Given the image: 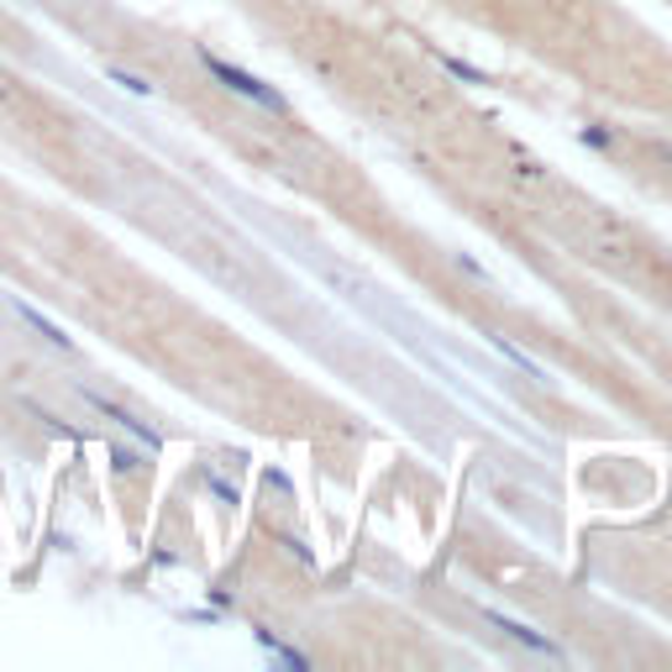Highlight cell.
I'll use <instances>...</instances> for the list:
<instances>
[{"label":"cell","mask_w":672,"mask_h":672,"mask_svg":"<svg viewBox=\"0 0 672 672\" xmlns=\"http://www.w3.org/2000/svg\"><path fill=\"white\" fill-rule=\"evenodd\" d=\"M489 625H500L504 636H515V641H526V647H536V651H547V657H557V647H552V641H541V636H536V630H526V625L504 620V615H489Z\"/></svg>","instance_id":"cell-2"},{"label":"cell","mask_w":672,"mask_h":672,"mask_svg":"<svg viewBox=\"0 0 672 672\" xmlns=\"http://www.w3.org/2000/svg\"><path fill=\"white\" fill-rule=\"evenodd\" d=\"M0 96H5V85H0Z\"/></svg>","instance_id":"cell-3"},{"label":"cell","mask_w":672,"mask_h":672,"mask_svg":"<svg viewBox=\"0 0 672 672\" xmlns=\"http://www.w3.org/2000/svg\"><path fill=\"white\" fill-rule=\"evenodd\" d=\"M200 64L216 74L226 90H237L242 100H253V105H264V111H284V96H273V90H268V85H258L253 74H242V69H232V64H221L216 53H200Z\"/></svg>","instance_id":"cell-1"}]
</instances>
